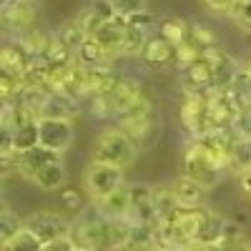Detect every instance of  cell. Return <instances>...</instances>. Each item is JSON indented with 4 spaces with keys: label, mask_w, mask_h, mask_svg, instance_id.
I'll return each instance as SVG.
<instances>
[{
    "label": "cell",
    "mask_w": 251,
    "mask_h": 251,
    "mask_svg": "<svg viewBox=\"0 0 251 251\" xmlns=\"http://www.w3.org/2000/svg\"><path fill=\"white\" fill-rule=\"evenodd\" d=\"M208 214H211V208H206V206H201V208H178L174 224H176V231H178V239H181V249L188 241H196L201 236Z\"/></svg>",
    "instance_id": "7c38bea8"
},
{
    "label": "cell",
    "mask_w": 251,
    "mask_h": 251,
    "mask_svg": "<svg viewBox=\"0 0 251 251\" xmlns=\"http://www.w3.org/2000/svg\"><path fill=\"white\" fill-rule=\"evenodd\" d=\"M3 28L15 38H23V35L38 30V3L3 5Z\"/></svg>",
    "instance_id": "9c48e42d"
},
{
    "label": "cell",
    "mask_w": 251,
    "mask_h": 251,
    "mask_svg": "<svg viewBox=\"0 0 251 251\" xmlns=\"http://www.w3.org/2000/svg\"><path fill=\"white\" fill-rule=\"evenodd\" d=\"M156 251H176V249H161V246H158V249H156Z\"/></svg>",
    "instance_id": "7dc6e473"
},
{
    "label": "cell",
    "mask_w": 251,
    "mask_h": 251,
    "mask_svg": "<svg viewBox=\"0 0 251 251\" xmlns=\"http://www.w3.org/2000/svg\"><path fill=\"white\" fill-rule=\"evenodd\" d=\"M149 30L138 28V25H126V35H123V55H141L146 43H149Z\"/></svg>",
    "instance_id": "f1b7e54d"
},
{
    "label": "cell",
    "mask_w": 251,
    "mask_h": 251,
    "mask_svg": "<svg viewBox=\"0 0 251 251\" xmlns=\"http://www.w3.org/2000/svg\"><path fill=\"white\" fill-rule=\"evenodd\" d=\"M108 3L113 5L116 15H121V18H131V15L146 10V0H108Z\"/></svg>",
    "instance_id": "d590c367"
},
{
    "label": "cell",
    "mask_w": 251,
    "mask_h": 251,
    "mask_svg": "<svg viewBox=\"0 0 251 251\" xmlns=\"http://www.w3.org/2000/svg\"><path fill=\"white\" fill-rule=\"evenodd\" d=\"M123 35H126V18L116 15V20L98 28V33L93 38L100 43V48L106 50V55L113 60L116 55H123Z\"/></svg>",
    "instance_id": "2e32d148"
},
{
    "label": "cell",
    "mask_w": 251,
    "mask_h": 251,
    "mask_svg": "<svg viewBox=\"0 0 251 251\" xmlns=\"http://www.w3.org/2000/svg\"><path fill=\"white\" fill-rule=\"evenodd\" d=\"M183 88L196 91V93H208L214 91V68L201 58L196 66H191L183 75Z\"/></svg>",
    "instance_id": "d6986e66"
},
{
    "label": "cell",
    "mask_w": 251,
    "mask_h": 251,
    "mask_svg": "<svg viewBox=\"0 0 251 251\" xmlns=\"http://www.w3.org/2000/svg\"><path fill=\"white\" fill-rule=\"evenodd\" d=\"M153 23H156V15L151 10H141L131 18H126V25H138V28H146V30H149Z\"/></svg>",
    "instance_id": "ab89813d"
},
{
    "label": "cell",
    "mask_w": 251,
    "mask_h": 251,
    "mask_svg": "<svg viewBox=\"0 0 251 251\" xmlns=\"http://www.w3.org/2000/svg\"><path fill=\"white\" fill-rule=\"evenodd\" d=\"M73 143V123L71 121H50L40 118V146L63 156V151Z\"/></svg>",
    "instance_id": "8fae6325"
},
{
    "label": "cell",
    "mask_w": 251,
    "mask_h": 251,
    "mask_svg": "<svg viewBox=\"0 0 251 251\" xmlns=\"http://www.w3.org/2000/svg\"><path fill=\"white\" fill-rule=\"evenodd\" d=\"M60 201H63V206H68V208H73V211H83V201H80V194L75 191L73 186H66V188H60Z\"/></svg>",
    "instance_id": "74e56055"
},
{
    "label": "cell",
    "mask_w": 251,
    "mask_h": 251,
    "mask_svg": "<svg viewBox=\"0 0 251 251\" xmlns=\"http://www.w3.org/2000/svg\"><path fill=\"white\" fill-rule=\"evenodd\" d=\"M171 188H174V196H176V201H178L181 208H201V206H203L206 188H203L201 183H196L194 178H188V176L181 174V176L171 183Z\"/></svg>",
    "instance_id": "ac0fdd59"
},
{
    "label": "cell",
    "mask_w": 251,
    "mask_h": 251,
    "mask_svg": "<svg viewBox=\"0 0 251 251\" xmlns=\"http://www.w3.org/2000/svg\"><path fill=\"white\" fill-rule=\"evenodd\" d=\"M116 128L128 136V138L138 146V151L146 149V146L153 141L156 128H158L156 103H153L149 96H143L136 106H131L128 111H123V113L116 118Z\"/></svg>",
    "instance_id": "6da1fadb"
},
{
    "label": "cell",
    "mask_w": 251,
    "mask_h": 251,
    "mask_svg": "<svg viewBox=\"0 0 251 251\" xmlns=\"http://www.w3.org/2000/svg\"><path fill=\"white\" fill-rule=\"evenodd\" d=\"M231 18L236 20V25L246 33H251V0H239L236 8L231 10Z\"/></svg>",
    "instance_id": "8d00e7d4"
},
{
    "label": "cell",
    "mask_w": 251,
    "mask_h": 251,
    "mask_svg": "<svg viewBox=\"0 0 251 251\" xmlns=\"http://www.w3.org/2000/svg\"><path fill=\"white\" fill-rule=\"evenodd\" d=\"M58 38L63 40V43H66L73 53H78L80 50V46L83 43H86V40H88V35H86V30H83L78 23H75V18L73 20H68V23L66 25H63V30L58 33Z\"/></svg>",
    "instance_id": "d6a6232c"
},
{
    "label": "cell",
    "mask_w": 251,
    "mask_h": 251,
    "mask_svg": "<svg viewBox=\"0 0 251 251\" xmlns=\"http://www.w3.org/2000/svg\"><path fill=\"white\" fill-rule=\"evenodd\" d=\"M43 251H75V244H73V241H71V236H68V239H58V241L46 244V246H43Z\"/></svg>",
    "instance_id": "60d3db41"
},
{
    "label": "cell",
    "mask_w": 251,
    "mask_h": 251,
    "mask_svg": "<svg viewBox=\"0 0 251 251\" xmlns=\"http://www.w3.org/2000/svg\"><path fill=\"white\" fill-rule=\"evenodd\" d=\"M236 3H239V0H203V5L211 13H219V15H231Z\"/></svg>",
    "instance_id": "f35d334b"
},
{
    "label": "cell",
    "mask_w": 251,
    "mask_h": 251,
    "mask_svg": "<svg viewBox=\"0 0 251 251\" xmlns=\"http://www.w3.org/2000/svg\"><path fill=\"white\" fill-rule=\"evenodd\" d=\"M75 251H96V249H86V246H75Z\"/></svg>",
    "instance_id": "bcb514c9"
},
{
    "label": "cell",
    "mask_w": 251,
    "mask_h": 251,
    "mask_svg": "<svg viewBox=\"0 0 251 251\" xmlns=\"http://www.w3.org/2000/svg\"><path fill=\"white\" fill-rule=\"evenodd\" d=\"M80 113L78 108V98L71 93H48L43 108H40V118H50V121H75Z\"/></svg>",
    "instance_id": "9a60e30c"
},
{
    "label": "cell",
    "mask_w": 251,
    "mask_h": 251,
    "mask_svg": "<svg viewBox=\"0 0 251 251\" xmlns=\"http://www.w3.org/2000/svg\"><path fill=\"white\" fill-rule=\"evenodd\" d=\"M239 183H241L244 191L251 196V174H241V176H239Z\"/></svg>",
    "instance_id": "7bdbcfd3"
},
{
    "label": "cell",
    "mask_w": 251,
    "mask_h": 251,
    "mask_svg": "<svg viewBox=\"0 0 251 251\" xmlns=\"http://www.w3.org/2000/svg\"><path fill=\"white\" fill-rule=\"evenodd\" d=\"M181 123L183 128L191 133L194 141L203 138L211 128V121H208V100H206V93H196V91H188L183 88V100H181Z\"/></svg>",
    "instance_id": "277c9868"
},
{
    "label": "cell",
    "mask_w": 251,
    "mask_h": 251,
    "mask_svg": "<svg viewBox=\"0 0 251 251\" xmlns=\"http://www.w3.org/2000/svg\"><path fill=\"white\" fill-rule=\"evenodd\" d=\"M30 55L28 50L23 48L15 40V43H8L3 46V53H0V66H3V73H13V75H20L28 66H30Z\"/></svg>",
    "instance_id": "ffe728a7"
},
{
    "label": "cell",
    "mask_w": 251,
    "mask_h": 251,
    "mask_svg": "<svg viewBox=\"0 0 251 251\" xmlns=\"http://www.w3.org/2000/svg\"><path fill=\"white\" fill-rule=\"evenodd\" d=\"M231 171L251 174V138H236L234 151H231Z\"/></svg>",
    "instance_id": "4dcf8cb0"
},
{
    "label": "cell",
    "mask_w": 251,
    "mask_h": 251,
    "mask_svg": "<svg viewBox=\"0 0 251 251\" xmlns=\"http://www.w3.org/2000/svg\"><path fill=\"white\" fill-rule=\"evenodd\" d=\"M121 186H126L123 183V169H116V166H106V163L93 161L86 169V176H83V188H86V194L93 203L111 196Z\"/></svg>",
    "instance_id": "5b68a950"
},
{
    "label": "cell",
    "mask_w": 251,
    "mask_h": 251,
    "mask_svg": "<svg viewBox=\"0 0 251 251\" xmlns=\"http://www.w3.org/2000/svg\"><path fill=\"white\" fill-rule=\"evenodd\" d=\"M188 40L203 53V50H208V48H216L219 46V38H216V33L208 28V25H203V23H191V33H188Z\"/></svg>",
    "instance_id": "1f68e13d"
},
{
    "label": "cell",
    "mask_w": 251,
    "mask_h": 251,
    "mask_svg": "<svg viewBox=\"0 0 251 251\" xmlns=\"http://www.w3.org/2000/svg\"><path fill=\"white\" fill-rule=\"evenodd\" d=\"M96 206H98V211L106 216L108 221L128 219V211H131V186H121L118 191H113L111 196L98 201Z\"/></svg>",
    "instance_id": "e0dca14e"
},
{
    "label": "cell",
    "mask_w": 251,
    "mask_h": 251,
    "mask_svg": "<svg viewBox=\"0 0 251 251\" xmlns=\"http://www.w3.org/2000/svg\"><path fill=\"white\" fill-rule=\"evenodd\" d=\"M75 60L86 68H96V66H100V63H111V58L106 55V50L100 48V43L96 38H88L86 43L80 46V50L75 53Z\"/></svg>",
    "instance_id": "484cf974"
},
{
    "label": "cell",
    "mask_w": 251,
    "mask_h": 251,
    "mask_svg": "<svg viewBox=\"0 0 251 251\" xmlns=\"http://www.w3.org/2000/svg\"><path fill=\"white\" fill-rule=\"evenodd\" d=\"M106 236H108V219L98 211L96 203L78 211L75 219L71 221V241L75 246L106 251Z\"/></svg>",
    "instance_id": "7a4b0ae2"
},
{
    "label": "cell",
    "mask_w": 251,
    "mask_h": 251,
    "mask_svg": "<svg viewBox=\"0 0 251 251\" xmlns=\"http://www.w3.org/2000/svg\"><path fill=\"white\" fill-rule=\"evenodd\" d=\"M53 163H60V153L46 149V146H35V149L25 151V153H20L18 156V166H15V171L20 176H25L28 181H33L43 169H48V166Z\"/></svg>",
    "instance_id": "5bb4252c"
},
{
    "label": "cell",
    "mask_w": 251,
    "mask_h": 251,
    "mask_svg": "<svg viewBox=\"0 0 251 251\" xmlns=\"http://www.w3.org/2000/svg\"><path fill=\"white\" fill-rule=\"evenodd\" d=\"M183 176L194 178L196 183H201L208 191V188H214L221 181L224 171L208 158V153L201 149L199 141H191L188 149H186V153H183Z\"/></svg>",
    "instance_id": "8992f818"
},
{
    "label": "cell",
    "mask_w": 251,
    "mask_h": 251,
    "mask_svg": "<svg viewBox=\"0 0 251 251\" xmlns=\"http://www.w3.org/2000/svg\"><path fill=\"white\" fill-rule=\"evenodd\" d=\"M136 153H138V146L118 128H106L96 138L93 146V161L116 166V169H126L128 163H133Z\"/></svg>",
    "instance_id": "3957f363"
},
{
    "label": "cell",
    "mask_w": 251,
    "mask_h": 251,
    "mask_svg": "<svg viewBox=\"0 0 251 251\" xmlns=\"http://www.w3.org/2000/svg\"><path fill=\"white\" fill-rule=\"evenodd\" d=\"M244 68H246V71H249V73H251V58H249V60H246V63H244Z\"/></svg>",
    "instance_id": "f6af8a7d"
},
{
    "label": "cell",
    "mask_w": 251,
    "mask_h": 251,
    "mask_svg": "<svg viewBox=\"0 0 251 251\" xmlns=\"http://www.w3.org/2000/svg\"><path fill=\"white\" fill-rule=\"evenodd\" d=\"M43 241L35 239L28 228H23L10 244H3V251H43Z\"/></svg>",
    "instance_id": "e575fe53"
},
{
    "label": "cell",
    "mask_w": 251,
    "mask_h": 251,
    "mask_svg": "<svg viewBox=\"0 0 251 251\" xmlns=\"http://www.w3.org/2000/svg\"><path fill=\"white\" fill-rule=\"evenodd\" d=\"M23 228H25V221L20 219L15 211H10L8 206H3V214H0V241L10 244Z\"/></svg>",
    "instance_id": "f546056e"
},
{
    "label": "cell",
    "mask_w": 251,
    "mask_h": 251,
    "mask_svg": "<svg viewBox=\"0 0 251 251\" xmlns=\"http://www.w3.org/2000/svg\"><path fill=\"white\" fill-rule=\"evenodd\" d=\"M153 206H156L158 221H174L181 208L171 186H153Z\"/></svg>",
    "instance_id": "7402d4cb"
},
{
    "label": "cell",
    "mask_w": 251,
    "mask_h": 251,
    "mask_svg": "<svg viewBox=\"0 0 251 251\" xmlns=\"http://www.w3.org/2000/svg\"><path fill=\"white\" fill-rule=\"evenodd\" d=\"M181 251H226L224 246H208V244H201V241H188Z\"/></svg>",
    "instance_id": "b9f144b4"
},
{
    "label": "cell",
    "mask_w": 251,
    "mask_h": 251,
    "mask_svg": "<svg viewBox=\"0 0 251 251\" xmlns=\"http://www.w3.org/2000/svg\"><path fill=\"white\" fill-rule=\"evenodd\" d=\"M174 55H176V48L166 43L161 35H151L143 53H141V58L149 63V66H166V63L174 60Z\"/></svg>",
    "instance_id": "44dd1931"
},
{
    "label": "cell",
    "mask_w": 251,
    "mask_h": 251,
    "mask_svg": "<svg viewBox=\"0 0 251 251\" xmlns=\"http://www.w3.org/2000/svg\"><path fill=\"white\" fill-rule=\"evenodd\" d=\"M188 33H191V23L183 18H166L163 23H161V38L166 40L169 46L178 48L181 43H186L188 40Z\"/></svg>",
    "instance_id": "603a6c76"
},
{
    "label": "cell",
    "mask_w": 251,
    "mask_h": 251,
    "mask_svg": "<svg viewBox=\"0 0 251 251\" xmlns=\"http://www.w3.org/2000/svg\"><path fill=\"white\" fill-rule=\"evenodd\" d=\"M201 50L191 43V40H186V43H181L178 48H176V55H174V63H176V66L186 73L188 68H191V66H196V63L201 60Z\"/></svg>",
    "instance_id": "836d02e7"
},
{
    "label": "cell",
    "mask_w": 251,
    "mask_h": 251,
    "mask_svg": "<svg viewBox=\"0 0 251 251\" xmlns=\"http://www.w3.org/2000/svg\"><path fill=\"white\" fill-rule=\"evenodd\" d=\"M111 20H116V10L108 0H91V3L75 15V23L86 30L88 38H93L98 33V28H103L106 23H111Z\"/></svg>",
    "instance_id": "4fadbf2b"
},
{
    "label": "cell",
    "mask_w": 251,
    "mask_h": 251,
    "mask_svg": "<svg viewBox=\"0 0 251 251\" xmlns=\"http://www.w3.org/2000/svg\"><path fill=\"white\" fill-rule=\"evenodd\" d=\"M231 96H234V100L239 103V108L241 111H251V73L241 66V71H239V75L234 78V83H231Z\"/></svg>",
    "instance_id": "83f0119b"
},
{
    "label": "cell",
    "mask_w": 251,
    "mask_h": 251,
    "mask_svg": "<svg viewBox=\"0 0 251 251\" xmlns=\"http://www.w3.org/2000/svg\"><path fill=\"white\" fill-rule=\"evenodd\" d=\"M13 141H15V153H25L35 146H40V121H33V123H25L20 128L13 131Z\"/></svg>",
    "instance_id": "cb8c5ba5"
},
{
    "label": "cell",
    "mask_w": 251,
    "mask_h": 251,
    "mask_svg": "<svg viewBox=\"0 0 251 251\" xmlns=\"http://www.w3.org/2000/svg\"><path fill=\"white\" fill-rule=\"evenodd\" d=\"M8 3H38V0H3V5H8Z\"/></svg>",
    "instance_id": "ee69618b"
},
{
    "label": "cell",
    "mask_w": 251,
    "mask_h": 251,
    "mask_svg": "<svg viewBox=\"0 0 251 251\" xmlns=\"http://www.w3.org/2000/svg\"><path fill=\"white\" fill-rule=\"evenodd\" d=\"M103 98H106L108 108H111V118H118L123 111H128L131 106H136V103L146 96L143 93V83L133 75H118L116 83L111 86V91L100 93Z\"/></svg>",
    "instance_id": "52a82bcc"
},
{
    "label": "cell",
    "mask_w": 251,
    "mask_h": 251,
    "mask_svg": "<svg viewBox=\"0 0 251 251\" xmlns=\"http://www.w3.org/2000/svg\"><path fill=\"white\" fill-rule=\"evenodd\" d=\"M128 221L133 226H156L158 224V214H156V206H153V186H146V183L131 186Z\"/></svg>",
    "instance_id": "30bf717a"
},
{
    "label": "cell",
    "mask_w": 251,
    "mask_h": 251,
    "mask_svg": "<svg viewBox=\"0 0 251 251\" xmlns=\"http://www.w3.org/2000/svg\"><path fill=\"white\" fill-rule=\"evenodd\" d=\"M43 60L48 63V66H53V68H58V66H71V63L75 60V53H73L66 43H63L58 35H53L50 43H48V48H46V53H43Z\"/></svg>",
    "instance_id": "d4e9b609"
},
{
    "label": "cell",
    "mask_w": 251,
    "mask_h": 251,
    "mask_svg": "<svg viewBox=\"0 0 251 251\" xmlns=\"http://www.w3.org/2000/svg\"><path fill=\"white\" fill-rule=\"evenodd\" d=\"M25 228L43 244L71 236V221L63 214H55V211H35V214H30L25 219Z\"/></svg>",
    "instance_id": "ba28073f"
},
{
    "label": "cell",
    "mask_w": 251,
    "mask_h": 251,
    "mask_svg": "<svg viewBox=\"0 0 251 251\" xmlns=\"http://www.w3.org/2000/svg\"><path fill=\"white\" fill-rule=\"evenodd\" d=\"M33 183L38 188H43V191H58V188H63V183H66V166H63V161L43 169L33 178Z\"/></svg>",
    "instance_id": "4316f807"
}]
</instances>
